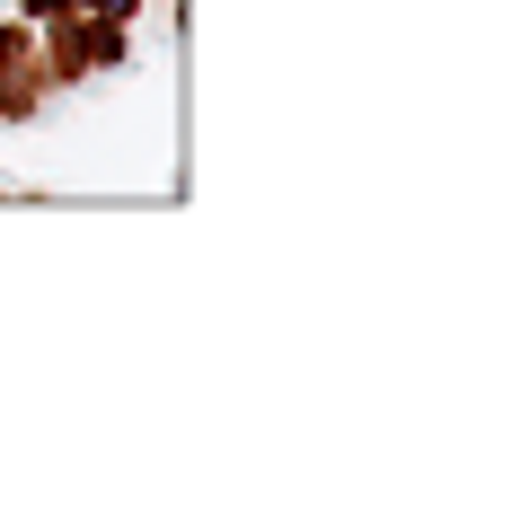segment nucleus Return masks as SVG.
<instances>
[{"label":"nucleus","instance_id":"f257e3e1","mask_svg":"<svg viewBox=\"0 0 512 512\" xmlns=\"http://www.w3.org/2000/svg\"><path fill=\"white\" fill-rule=\"evenodd\" d=\"M45 98H53L45 27H36V18H0V124H36Z\"/></svg>","mask_w":512,"mask_h":512}]
</instances>
